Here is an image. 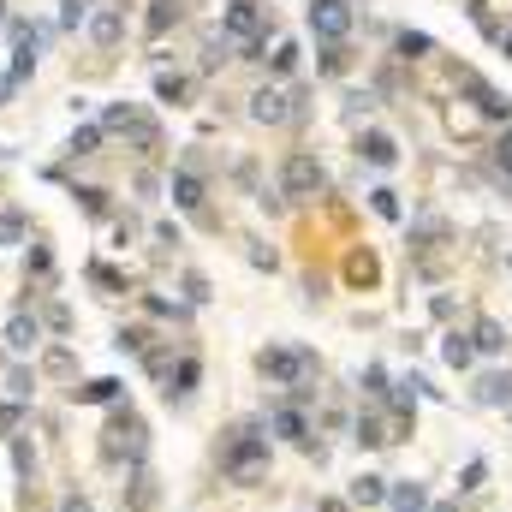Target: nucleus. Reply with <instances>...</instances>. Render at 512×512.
<instances>
[{
	"label": "nucleus",
	"mask_w": 512,
	"mask_h": 512,
	"mask_svg": "<svg viewBox=\"0 0 512 512\" xmlns=\"http://www.w3.org/2000/svg\"><path fill=\"white\" fill-rule=\"evenodd\" d=\"M155 465V435H149V417L137 411V399H120L102 411V429H96V471L108 477H126Z\"/></svg>",
	"instance_id": "nucleus-1"
},
{
	"label": "nucleus",
	"mask_w": 512,
	"mask_h": 512,
	"mask_svg": "<svg viewBox=\"0 0 512 512\" xmlns=\"http://www.w3.org/2000/svg\"><path fill=\"white\" fill-rule=\"evenodd\" d=\"M268 465H274V441H268V423L262 417H233L215 435V471H221V483L262 489L268 483Z\"/></svg>",
	"instance_id": "nucleus-2"
},
{
	"label": "nucleus",
	"mask_w": 512,
	"mask_h": 512,
	"mask_svg": "<svg viewBox=\"0 0 512 512\" xmlns=\"http://www.w3.org/2000/svg\"><path fill=\"white\" fill-rule=\"evenodd\" d=\"M167 197H173V209H179L185 221H197V227H221L215 209H209V173H203V149H197V143L167 167Z\"/></svg>",
	"instance_id": "nucleus-3"
},
{
	"label": "nucleus",
	"mask_w": 512,
	"mask_h": 512,
	"mask_svg": "<svg viewBox=\"0 0 512 512\" xmlns=\"http://www.w3.org/2000/svg\"><path fill=\"white\" fill-rule=\"evenodd\" d=\"M256 376L274 387V393H286V387H298V382H316V376H322V358H316L310 346L268 340V346L256 352Z\"/></svg>",
	"instance_id": "nucleus-4"
},
{
	"label": "nucleus",
	"mask_w": 512,
	"mask_h": 512,
	"mask_svg": "<svg viewBox=\"0 0 512 512\" xmlns=\"http://www.w3.org/2000/svg\"><path fill=\"white\" fill-rule=\"evenodd\" d=\"M203 376H209V370H203V352L185 340L179 358H173V370H167V382H161V405H167V411H191L197 393H203Z\"/></svg>",
	"instance_id": "nucleus-5"
},
{
	"label": "nucleus",
	"mask_w": 512,
	"mask_h": 512,
	"mask_svg": "<svg viewBox=\"0 0 512 512\" xmlns=\"http://www.w3.org/2000/svg\"><path fill=\"white\" fill-rule=\"evenodd\" d=\"M316 191H328L322 155H316V149H292V155L280 161V197H286V203H310Z\"/></svg>",
	"instance_id": "nucleus-6"
},
{
	"label": "nucleus",
	"mask_w": 512,
	"mask_h": 512,
	"mask_svg": "<svg viewBox=\"0 0 512 512\" xmlns=\"http://www.w3.org/2000/svg\"><path fill=\"white\" fill-rule=\"evenodd\" d=\"M262 423H268V441H286V447H298V453H310L316 447V417L310 411H298V405H286L280 393L268 399V411H262Z\"/></svg>",
	"instance_id": "nucleus-7"
},
{
	"label": "nucleus",
	"mask_w": 512,
	"mask_h": 512,
	"mask_svg": "<svg viewBox=\"0 0 512 512\" xmlns=\"http://www.w3.org/2000/svg\"><path fill=\"white\" fill-rule=\"evenodd\" d=\"M304 24H310V36H316L322 48H334V42L352 36L358 12H352V0H310V6H304Z\"/></svg>",
	"instance_id": "nucleus-8"
},
{
	"label": "nucleus",
	"mask_w": 512,
	"mask_h": 512,
	"mask_svg": "<svg viewBox=\"0 0 512 512\" xmlns=\"http://www.w3.org/2000/svg\"><path fill=\"white\" fill-rule=\"evenodd\" d=\"M60 399H66L72 411H108V405L131 399V387H126V376H78Z\"/></svg>",
	"instance_id": "nucleus-9"
},
{
	"label": "nucleus",
	"mask_w": 512,
	"mask_h": 512,
	"mask_svg": "<svg viewBox=\"0 0 512 512\" xmlns=\"http://www.w3.org/2000/svg\"><path fill=\"white\" fill-rule=\"evenodd\" d=\"M66 197H72V209H78L90 227H108V221L120 215V191H114V185H102V179H72V185H66Z\"/></svg>",
	"instance_id": "nucleus-10"
},
{
	"label": "nucleus",
	"mask_w": 512,
	"mask_h": 512,
	"mask_svg": "<svg viewBox=\"0 0 512 512\" xmlns=\"http://www.w3.org/2000/svg\"><path fill=\"white\" fill-rule=\"evenodd\" d=\"M251 120L256 126H292V120H304V102H298L286 84H256L251 90Z\"/></svg>",
	"instance_id": "nucleus-11"
},
{
	"label": "nucleus",
	"mask_w": 512,
	"mask_h": 512,
	"mask_svg": "<svg viewBox=\"0 0 512 512\" xmlns=\"http://www.w3.org/2000/svg\"><path fill=\"white\" fill-rule=\"evenodd\" d=\"M30 364H36L42 387H60V393H66V387L84 376V364H78V346H72V340H48V346H42Z\"/></svg>",
	"instance_id": "nucleus-12"
},
{
	"label": "nucleus",
	"mask_w": 512,
	"mask_h": 512,
	"mask_svg": "<svg viewBox=\"0 0 512 512\" xmlns=\"http://www.w3.org/2000/svg\"><path fill=\"white\" fill-rule=\"evenodd\" d=\"M0 346H6L18 364H30V358L48 346V334H42V316H36V310H12V316H6V328H0Z\"/></svg>",
	"instance_id": "nucleus-13"
},
{
	"label": "nucleus",
	"mask_w": 512,
	"mask_h": 512,
	"mask_svg": "<svg viewBox=\"0 0 512 512\" xmlns=\"http://www.w3.org/2000/svg\"><path fill=\"white\" fill-rule=\"evenodd\" d=\"M126 30H131V12L120 6V0L96 6V12H90V24H84V36H90V48H96V54H120Z\"/></svg>",
	"instance_id": "nucleus-14"
},
{
	"label": "nucleus",
	"mask_w": 512,
	"mask_h": 512,
	"mask_svg": "<svg viewBox=\"0 0 512 512\" xmlns=\"http://www.w3.org/2000/svg\"><path fill=\"white\" fill-rule=\"evenodd\" d=\"M6 465H12V483H42L48 477V447L36 441V429L6 441Z\"/></svg>",
	"instance_id": "nucleus-15"
},
{
	"label": "nucleus",
	"mask_w": 512,
	"mask_h": 512,
	"mask_svg": "<svg viewBox=\"0 0 512 512\" xmlns=\"http://www.w3.org/2000/svg\"><path fill=\"white\" fill-rule=\"evenodd\" d=\"M131 298H137V310H143V322H149V328H185V322L197 316L191 304H179L173 292H155V286H137Z\"/></svg>",
	"instance_id": "nucleus-16"
},
{
	"label": "nucleus",
	"mask_w": 512,
	"mask_h": 512,
	"mask_svg": "<svg viewBox=\"0 0 512 512\" xmlns=\"http://www.w3.org/2000/svg\"><path fill=\"white\" fill-rule=\"evenodd\" d=\"M18 268H24V286H36V292H54V286H60V256H54V245H48L42 233L24 245Z\"/></svg>",
	"instance_id": "nucleus-17"
},
{
	"label": "nucleus",
	"mask_w": 512,
	"mask_h": 512,
	"mask_svg": "<svg viewBox=\"0 0 512 512\" xmlns=\"http://www.w3.org/2000/svg\"><path fill=\"white\" fill-rule=\"evenodd\" d=\"M120 512H161V477H155V465L120 477Z\"/></svg>",
	"instance_id": "nucleus-18"
},
{
	"label": "nucleus",
	"mask_w": 512,
	"mask_h": 512,
	"mask_svg": "<svg viewBox=\"0 0 512 512\" xmlns=\"http://www.w3.org/2000/svg\"><path fill=\"white\" fill-rule=\"evenodd\" d=\"M84 286H90L96 298H131V292H137V280H131L120 262H108V256H90V262H84Z\"/></svg>",
	"instance_id": "nucleus-19"
},
{
	"label": "nucleus",
	"mask_w": 512,
	"mask_h": 512,
	"mask_svg": "<svg viewBox=\"0 0 512 512\" xmlns=\"http://www.w3.org/2000/svg\"><path fill=\"white\" fill-rule=\"evenodd\" d=\"M262 30H268V18H262L256 0H227V12H221V36H227V42H251Z\"/></svg>",
	"instance_id": "nucleus-20"
},
{
	"label": "nucleus",
	"mask_w": 512,
	"mask_h": 512,
	"mask_svg": "<svg viewBox=\"0 0 512 512\" xmlns=\"http://www.w3.org/2000/svg\"><path fill=\"white\" fill-rule=\"evenodd\" d=\"M108 149V131L96 126V120H78L72 137H66V167H78V161H96Z\"/></svg>",
	"instance_id": "nucleus-21"
},
{
	"label": "nucleus",
	"mask_w": 512,
	"mask_h": 512,
	"mask_svg": "<svg viewBox=\"0 0 512 512\" xmlns=\"http://www.w3.org/2000/svg\"><path fill=\"white\" fill-rule=\"evenodd\" d=\"M352 441H358L364 453H376V447H393V429H387L382 405H364V411L352 417Z\"/></svg>",
	"instance_id": "nucleus-22"
},
{
	"label": "nucleus",
	"mask_w": 512,
	"mask_h": 512,
	"mask_svg": "<svg viewBox=\"0 0 512 512\" xmlns=\"http://www.w3.org/2000/svg\"><path fill=\"white\" fill-rule=\"evenodd\" d=\"M36 316H42V334H48V340H66V334L78 328V316H72V304H66L60 292L36 298Z\"/></svg>",
	"instance_id": "nucleus-23"
},
{
	"label": "nucleus",
	"mask_w": 512,
	"mask_h": 512,
	"mask_svg": "<svg viewBox=\"0 0 512 512\" xmlns=\"http://www.w3.org/2000/svg\"><path fill=\"white\" fill-rule=\"evenodd\" d=\"M179 346H185V340H173V334H161V340H155V346H149V352H143V358H137V370H143V382H167V370H173V358H179Z\"/></svg>",
	"instance_id": "nucleus-24"
},
{
	"label": "nucleus",
	"mask_w": 512,
	"mask_h": 512,
	"mask_svg": "<svg viewBox=\"0 0 512 512\" xmlns=\"http://www.w3.org/2000/svg\"><path fill=\"white\" fill-rule=\"evenodd\" d=\"M155 340H161V328H149V322H120V328H114V352L131 358V364H137Z\"/></svg>",
	"instance_id": "nucleus-25"
},
{
	"label": "nucleus",
	"mask_w": 512,
	"mask_h": 512,
	"mask_svg": "<svg viewBox=\"0 0 512 512\" xmlns=\"http://www.w3.org/2000/svg\"><path fill=\"white\" fill-rule=\"evenodd\" d=\"M0 393H6V399H24V405H42V376H36V364H12V370L0 376Z\"/></svg>",
	"instance_id": "nucleus-26"
},
{
	"label": "nucleus",
	"mask_w": 512,
	"mask_h": 512,
	"mask_svg": "<svg viewBox=\"0 0 512 512\" xmlns=\"http://www.w3.org/2000/svg\"><path fill=\"white\" fill-rule=\"evenodd\" d=\"M30 245V209L24 203H0V251Z\"/></svg>",
	"instance_id": "nucleus-27"
},
{
	"label": "nucleus",
	"mask_w": 512,
	"mask_h": 512,
	"mask_svg": "<svg viewBox=\"0 0 512 512\" xmlns=\"http://www.w3.org/2000/svg\"><path fill=\"white\" fill-rule=\"evenodd\" d=\"M24 429H36V405H24V399H6V393H0V447H6L12 435H24Z\"/></svg>",
	"instance_id": "nucleus-28"
},
{
	"label": "nucleus",
	"mask_w": 512,
	"mask_h": 512,
	"mask_svg": "<svg viewBox=\"0 0 512 512\" xmlns=\"http://www.w3.org/2000/svg\"><path fill=\"white\" fill-rule=\"evenodd\" d=\"M358 155H364V161H370V167H393V161H399V143H393V137H387V131H358Z\"/></svg>",
	"instance_id": "nucleus-29"
},
{
	"label": "nucleus",
	"mask_w": 512,
	"mask_h": 512,
	"mask_svg": "<svg viewBox=\"0 0 512 512\" xmlns=\"http://www.w3.org/2000/svg\"><path fill=\"white\" fill-rule=\"evenodd\" d=\"M346 501H352V507H387V477H376V471H364V477H352V489H346Z\"/></svg>",
	"instance_id": "nucleus-30"
},
{
	"label": "nucleus",
	"mask_w": 512,
	"mask_h": 512,
	"mask_svg": "<svg viewBox=\"0 0 512 512\" xmlns=\"http://www.w3.org/2000/svg\"><path fill=\"white\" fill-rule=\"evenodd\" d=\"M173 298H179V304H191V310H203V304L215 298V286H209V274H203V268H185V274H179V292H173Z\"/></svg>",
	"instance_id": "nucleus-31"
},
{
	"label": "nucleus",
	"mask_w": 512,
	"mask_h": 512,
	"mask_svg": "<svg viewBox=\"0 0 512 512\" xmlns=\"http://www.w3.org/2000/svg\"><path fill=\"white\" fill-rule=\"evenodd\" d=\"M179 18H185V12H179V0H149V18H143V36H149V42H161V36H167V30L179 24Z\"/></svg>",
	"instance_id": "nucleus-32"
},
{
	"label": "nucleus",
	"mask_w": 512,
	"mask_h": 512,
	"mask_svg": "<svg viewBox=\"0 0 512 512\" xmlns=\"http://www.w3.org/2000/svg\"><path fill=\"white\" fill-rule=\"evenodd\" d=\"M155 102L185 108V102H191V78H185V72H155Z\"/></svg>",
	"instance_id": "nucleus-33"
},
{
	"label": "nucleus",
	"mask_w": 512,
	"mask_h": 512,
	"mask_svg": "<svg viewBox=\"0 0 512 512\" xmlns=\"http://www.w3.org/2000/svg\"><path fill=\"white\" fill-rule=\"evenodd\" d=\"M161 191H167V173L149 167V161H137V173H131V197H137V203H155Z\"/></svg>",
	"instance_id": "nucleus-34"
},
{
	"label": "nucleus",
	"mask_w": 512,
	"mask_h": 512,
	"mask_svg": "<svg viewBox=\"0 0 512 512\" xmlns=\"http://www.w3.org/2000/svg\"><path fill=\"white\" fill-rule=\"evenodd\" d=\"M36 441H42L48 453H60V447H66V411H42V405H36Z\"/></svg>",
	"instance_id": "nucleus-35"
},
{
	"label": "nucleus",
	"mask_w": 512,
	"mask_h": 512,
	"mask_svg": "<svg viewBox=\"0 0 512 512\" xmlns=\"http://www.w3.org/2000/svg\"><path fill=\"white\" fill-rule=\"evenodd\" d=\"M387 507L393 512H429V489L423 483H387Z\"/></svg>",
	"instance_id": "nucleus-36"
},
{
	"label": "nucleus",
	"mask_w": 512,
	"mask_h": 512,
	"mask_svg": "<svg viewBox=\"0 0 512 512\" xmlns=\"http://www.w3.org/2000/svg\"><path fill=\"white\" fill-rule=\"evenodd\" d=\"M12 512H54V489H48V477H42V483H18Z\"/></svg>",
	"instance_id": "nucleus-37"
},
{
	"label": "nucleus",
	"mask_w": 512,
	"mask_h": 512,
	"mask_svg": "<svg viewBox=\"0 0 512 512\" xmlns=\"http://www.w3.org/2000/svg\"><path fill=\"white\" fill-rule=\"evenodd\" d=\"M465 90L477 96V108H483L489 120H512V102H507V96H501V90H489L483 78H465Z\"/></svg>",
	"instance_id": "nucleus-38"
},
{
	"label": "nucleus",
	"mask_w": 512,
	"mask_h": 512,
	"mask_svg": "<svg viewBox=\"0 0 512 512\" xmlns=\"http://www.w3.org/2000/svg\"><path fill=\"white\" fill-rule=\"evenodd\" d=\"M54 512H102V507H96V495H90V489L72 477L66 489H54Z\"/></svg>",
	"instance_id": "nucleus-39"
},
{
	"label": "nucleus",
	"mask_w": 512,
	"mask_h": 512,
	"mask_svg": "<svg viewBox=\"0 0 512 512\" xmlns=\"http://www.w3.org/2000/svg\"><path fill=\"white\" fill-rule=\"evenodd\" d=\"M358 387H364V399L370 405H382L387 387H393V376H387V364H364V376H358Z\"/></svg>",
	"instance_id": "nucleus-40"
},
{
	"label": "nucleus",
	"mask_w": 512,
	"mask_h": 512,
	"mask_svg": "<svg viewBox=\"0 0 512 512\" xmlns=\"http://www.w3.org/2000/svg\"><path fill=\"white\" fill-rule=\"evenodd\" d=\"M393 48H399V60H423V54H435V36H423V30H399Z\"/></svg>",
	"instance_id": "nucleus-41"
},
{
	"label": "nucleus",
	"mask_w": 512,
	"mask_h": 512,
	"mask_svg": "<svg viewBox=\"0 0 512 512\" xmlns=\"http://www.w3.org/2000/svg\"><path fill=\"white\" fill-rule=\"evenodd\" d=\"M108 227H114V251H131V245H137V239H143V221H137V215H131V209H120V215H114V221H108Z\"/></svg>",
	"instance_id": "nucleus-42"
},
{
	"label": "nucleus",
	"mask_w": 512,
	"mask_h": 512,
	"mask_svg": "<svg viewBox=\"0 0 512 512\" xmlns=\"http://www.w3.org/2000/svg\"><path fill=\"white\" fill-rule=\"evenodd\" d=\"M441 358H447L453 370H471V358H477V346H471V334H447V346H441Z\"/></svg>",
	"instance_id": "nucleus-43"
},
{
	"label": "nucleus",
	"mask_w": 512,
	"mask_h": 512,
	"mask_svg": "<svg viewBox=\"0 0 512 512\" xmlns=\"http://www.w3.org/2000/svg\"><path fill=\"white\" fill-rule=\"evenodd\" d=\"M90 12H96V0H60V18H54V24H60V30H84Z\"/></svg>",
	"instance_id": "nucleus-44"
},
{
	"label": "nucleus",
	"mask_w": 512,
	"mask_h": 512,
	"mask_svg": "<svg viewBox=\"0 0 512 512\" xmlns=\"http://www.w3.org/2000/svg\"><path fill=\"white\" fill-rule=\"evenodd\" d=\"M149 239H155V256H167V251H179V245H185V227H179V221H155V227H149Z\"/></svg>",
	"instance_id": "nucleus-45"
},
{
	"label": "nucleus",
	"mask_w": 512,
	"mask_h": 512,
	"mask_svg": "<svg viewBox=\"0 0 512 512\" xmlns=\"http://www.w3.org/2000/svg\"><path fill=\"white\" fill-rule=\"evenodd\" d=\"M477 399L483 405H512V376H483L477 382Z\"/></svg>",
	"instance_id": "nucleus-46"
},
{
	"label": "nucleus",
	"mask_w": 512,
	"mask_h": 512,
	"mask_svg": "<svg viewBox=\"0 0 512 512\" xmlns=\"http://www.w3.org/2000/svg\"><path fill=\"white\" fill-rule=\"evenodd\" d=\"M268 66H274V78H292V72H298V42H274Z\"/></svg>",
	"instance_id": "nucleus-47"
},
{
	"label": "nucleus",
	"mask_w": 512,
	"mask_h": 512,
	"mask_svg": "<svg viewBox=\"0 0 512 512\" xmlns=\"http://www.w3.org/2000/svg\"><path fill=\"white\" fill-rule=\"evenodd\" d=\"M370 209H376L382 221H399V215H405V209H399V191H393V185H376V191H370Z\"/></svg>",
	"instance_id": "nucleus-48"
},
{
	"label": "nucleus",
	"mask_w": 512,
	"mask_h": 512,
	"mask_svg": "<svg viewBox=\"0 0 512 512\" xmlns=\"http://www.w3.org/2000/svg\"><path fill=\"white\" fill-rule=\"evenodd\" d=\"M316 66H322L328 78H340V72L352 66V48H346V42H334V48H322V60H316Z\"/></svg>",
	"instance_id": "nucleus-49"
},
{
	"label": "nucleus",
	"mask_w": 512,
	"mask_h": 512,
	"mask_svg": "<svg viewBox=\"0 0 512 512\" xmlns=\"http://www.w3.org/2000/svg\"><path fill=\"white\" fill-rule=\"evenodd\" d=\"M471 346H477V352H507V340H501V322H477Z\"/></svg>",
	"instance_id": "nucleus-50"
},
{
	"label": "nucleus",
	"mask_w": 512,
	"mask_h": 512,
	"mask_svg": "<svg viewBox=\"0 0 512 512\" xmlns=\"http://www.w3.org/2000/svg\"><path fill=\"white\" fill-rule=\"evenodd\" d=\"M370 108H376L370 90H352V96H346V120H370Z\"/></svg>",
	"instance_id": "nucleus-51"
},
{
	"label": "nucleus",
	"mask_w": 512,
	"mask_h": 512,
	"mask_svg": "<svg viewBox=\"0 0 512 512\" xmlns=\"http://www.w3.org/2000/svg\"><path fill=\"white\" fill-rule=\"evenodd\" d=\"M245 256H251L256 268H268V274H274V268H280V256L268 251V245H262V239H245Z\"/></svg>",
	"instance_id": "nucleus-52"
},
{
	"label": "nucleus",
	"mask_w": 512,
	"mask_h": 512,
	"mask_svg": "<svg viewBox=\"0 0 512 512\" xmlns=\"http://www.w3.org/2000/svg\"><path fill=\"white\" fill-rule=\"evenodd\" d=\"M483 477H489V465H483V459H471V465H465V477H459V489L471 495V489H483Z\"/></svg>",
	"instance_id": "nucleus-53"
},
{
	"label": "nucleus",
	"mask_w": 512,
	"mask_h": 512,
	"mask_svg": "<svg viewBox=\"0 0 512 512\" xmlns=\"http://www.w3.org/2000/svg\"><path fill=\"white\" fill-rule=\"evenodd\" d=\"M316 512H352V501H346V495H322V501H316Z\"/></svg>",
	"instance_id": "nucleus-54"
},
{
	"label": "nucleus",
	"mask_w": 512,
	"mask_h": 512,
	"mask_svg": "<svg viewBox=\"0 0 512 512\" xmlns=\"http://www.w3.org/2000/svg\"><path fill=\"white\" fill-rule=\"evenodd\" d=\"M495 161H501V167H507V173H512V131H507V137H501V143H495Z\"/></svg>",
	"instance_id": "nucleus-55"
},
{
	"label": "nucleus",
	"mask_w": 512,
	"mask_h": 512,
	"mask_svg": "<svg viewBox=\"0 0 512 512\" xmlns=\"http://www.w3.org/2000/svg\"><path fill=\"white\" fill-rule=\"evenodd\" d=\"M12 96H18V90H12V84H6V72H0V108H6Z\"/></svg>",
	"instance_id": "nucleus-56"
},
{
	"label": "nucleus",
	"mask_w": 512,
	"mask_h": 512,
	"mask_svg": "<svg viewBox=\"0 0 512 512\" xmlns=\"http://www.w3.org/2000/svg\"><path fill=\"white\" fill-rule=\"evenodd\" d=\"M12 364H18V358H12V352H6V346H0V376H6V370H12Z\"/></svg>",
	"instance_id": "nucleus-57"
},
{
	"label": "nucleus",
	"mask_w": 512,
	"mask_h": 512,
	"mask_svg": "<svg viewBox=\"0 0 512 512\" xmlns=\"http://www.w3.org/2000/svg\"><path fill=\"white\" fill-rule=\"evenodd\" d=\"M429 512H459V507H447V501H429Z\"/></svg>",
	"instance_id": "nucleus-58"
},
{
	"label": "nucleus",
	"mask_w": 512,
	"mask_h": 512,
	"mask_svg": "<svg viewBox=\"0 0 512 512\" xmlns=\"http://www.w3.org/2000/svg\"><path fill=\"white\" fill-rule=\"evenodd\" d=\"M501 48H507V54H512V30H507V36H501Z\"/></svg>",
	"instance_id": "nucleus-59"
},
{
	"label": "nucleus",
	"mask_w": 512,
	"mask_h": 512,
	"mask_svg": "<svg viewBox=\"0 0 512 512\" xmlns=\"http://www.w3.org/2000/svg\"><path fill=\"white\" fill-rule=\"evenodd\" d=\"M0 18H6V0H0Z\"/></svg>",
	"instance_id": "nucleus-60"
}]
</instances>
